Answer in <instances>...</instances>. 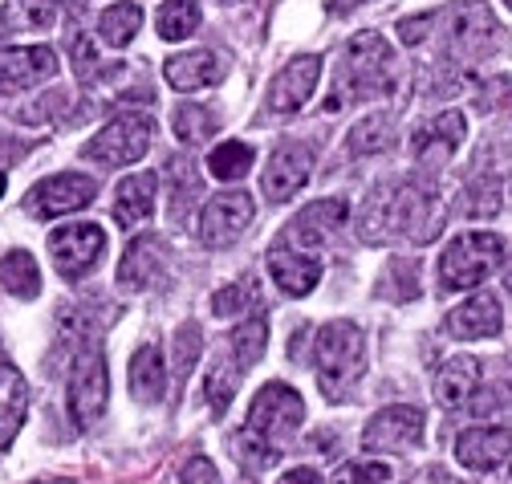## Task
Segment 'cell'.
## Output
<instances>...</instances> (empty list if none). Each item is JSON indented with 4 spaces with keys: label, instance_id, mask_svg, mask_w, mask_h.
Returning <instances> with one entry per match:
<instances>
[{
    "label": "cell",
    "instance_id": "obj_1",
    "mask_svg": "<svg viewBox=\"0 0 512 484\" xmlns=\"http://www.w3.org/2000/svg\"><path fill=\"white\" fill-rule=\"evenodd\" d=\"M395 232H407L411 240H431L439 232V200L423 184H399V188H378L362 216H358V236L366 240H387Z\"/></svg>",
    "mask_w": 512,
    "mask_h": 484
},
{
    "label": "cell",
    "instance_id": "obj_2",
    "mask_svg": "<svg viewBox=\"0 0 512 484\" xmlns=\"http://www.w3.org/2000/svg\"><path fill=\"white\" fill-rule=\"evenodd\" d=\"M301 419H305L301 395L285 383H265L261 391H256L252 407H248V428L240 436V448L252 452V464L269 468L281 456V448L297 436Z\"/></svg>",
    "mask_w": 512,
    "mask_h": 484
},
{
    "label": "cell",
    "instance_id": "obj_3",
    "mask_svg": "<svg viewBox=\"0 0 512 484\" xmlns=\"http://www.w3.org/2000/svg\"><path fill=\"white\" fill-rule=\"evenodd\" d=\"M395 90V53L378 33L350 37L342 53V70L334 78V90L326 94V114H338L354 98H382Z\"/></svg>",
    "mask_w": 512,
    "mask_h": 484
},
{
    "label": "cell",
    "instance_id": "obj_4",
    "mask_svg": "<svg viewBox=\"0 0 512 484\" xmlns=\"http://www.w3.org/2000/svg\"><path fill=\"white\" fill-rule=\"evenodd\" d=\"M313 367H317V387L330 403H346L366 371V338L354 322H330L317 330L313 346Z\"/></svg>",
    "mask_w": 512,
    "mask_h": 484
},
{
    "label": "cell",
    "instance_id": "obj_5",
    "mask_svg": "<svg viewBox=\"0 0 512 484\" xmlns=\"http://www.w3.org/2000/svg\"><path fill=\"white\" fill-rule=\"evenodd\" d=\"M504 257V240L496 232H464L439 257V277L447 289H476L492 277Z\"/></svg>",
    "mask_w": 512,
    "mask_h": 484
},
{
    "label": "cell",
    "instance_id": "obj_6",
    "mask_svg": "<svg viewBox=\"0 0 512 484\" xmlns=\"http://www.w3.org/2000/svg\"><path fill=\"white\" fill-rule=\"evenodd\" d=\"M66 403H70V415L82 432H90L94 423L102 419L106 411V399H110V375H106V358L98 346H86L74 354V367H70V383H66Z\"/></svg>",
    "mask_w": 512,
    "mask_h": 484
},
{
    "label": "cell",
    "instance_id": "obj_7",
    "mask_svg": "<svg viewBox=\"0 0 512 484\" xmlns=\"http://www.w3.org/2000/svg\"><path fill=\"white\" fill-rule=\"evenodd\" d=\"M151 135H155L151 118H143V114H118L82 147V155L98 159L106 167H126V163H139L151 151Z\"/></svg>",
    "mask_w": 512,
    "mask_h": 484
},
{
    "label": "cell",
    "instance_id": "obj_8",
    "mask_svg": "<svg viewBox=\"0 0 512 484\" xmlns=\"http://www.w3.org/2000/svg\"><path fill=\"white\" fill-rule=\"evenodd\" d=\"M106 253V236L98 224H66L49 236V257L66 281H82Z\"/></svg>",
    "mask_w": 512,
    "mask_h": 484
},
{
    "label": "cell",
    "instance_id": "obj_9",
    "mask_svg": "<svg viewBox=\"0 0 512 484\" xmlns=\"http://www.w3.org/2000/svg\"><path fill=\"white\" fill-rule=\"evenodd\" d=\"M98 196V184L90 175H78V171H66V175H49L29 192V212L37 220H53V216H70V212H82L86 204H94Z\"/></svg>",
    "mask_w": 512,
    "mask_h": 484
},
{
    "label": "cell",
    "instance_id": "obj_10",
    "mask_svg": "<svg viewBox=\"0 0 512 484\" xmlns=\"http://www.w3.org/2000/svg\"><path fill=\"white\" fill-rule=\"evenodd\" d=\"M252 212H256V204L244 192H220V196H212L204 204V212H200V232H196L200 245H208V249L232 245V240L252 224Z\"/></svg>",
    "mask_w": 512,
    "mask_h": 484
},
{
    "label": "cell",
    "instance_id": "obj_11",
    "mask_svg": "<svg viewBox=\"0 0 512 484\" xmlns=\"http://www.w3.org/2000/svg\"><path fill=\"white\" fill-rule=\"evenodd\" d=\"M419 440H423V411L419 407H387V411H378L362 432L366 452H407Z\"/></svg>",
    "mask_w": 512,
    "mask_h": 484
},
{
    "label": "cell",
    "instance_id": "obj_12",
    "mask_svg": "<svg viewBox=\"0 0 512 484\" xmlns=\"http://www.w3.org/2000/svg\"><path fill=\"white\" fill-rule=\"evenodd\" d=\"M57 74V53L49 45H25V49H0V98L17 90H29L37 82H49Z\"/></svg>",
    "mask_w": 512,
    "mask_h": 484
},
{
    "label": "cell",
    "instance_id": "obj_13",
    "mask_svg": "<svg viewBox=\"0 0 512 484\" xmlns=\"http://www.w3.org/2000/svg\"><path fill=\"white\" fill-rule=\"evenodd\" d=\"M309 167H313L309 147H301V143H281V147L269 155V167H265V175H261L265 200L285 204L289 196H297V192L309 184Z\"/></svg>",
    "mask_w": 512,
    "mask_h": 484
},
{
    "label": "cell",
    "instance_id": "obj_14",
    "mask_svg": "<svg viewBox=\"0 0 512 484\" xmlns=\"http://www.w3.org/2000/svg\"><path fill=\"white\" fill-rule=\"evenodd\" d=\"M346 200L342 196H330V200H313L309 208L297 212V220H289L285 228V240L293 249H317V245H326L330 232H338L346 224Z\"/></svg>",
    "mask_w": 512,
    "mask_h": 484
},
{
    "label": "cell",
    "instance_id": "obj_15",
    "mask_svg": "<svg viewBox=\"0 0 512 484\" xmlns=\"http://www.w3.org/2000/svg\"><path fill=\"white\" fill-rule=\"evenodd\" d=\"M464 131H468V118L460 114V110H443L435 123H427L419 135H415V143H411V151H415V159H419V167L427 171H439L447 159H452L456 151H460V143H464Z\"/></svg>",
    "mask_w": 512,
    "mask_h": 484
},
{
    "label": "cell",
    "instance_id": "obj_16",
    "mask_svg": "<svg viewBox=\"0 0 512 484\" xmlns=\"http://www.w3.org/2000/svg\"><path fill=\"white\" fill-rule=\"evenodd\" d=\"M167 269V240L155 236V232H143L135 236L131 245L122 253V265H118V285L122 289H151Z\"/></svg>",
    "mask_w": 512,
    "mask_h": 484
},
{
    "label": "cell",
    "instance_id": "obj_17",
    "mask_svg": "<svg viewBox=\"0 0 512 484\" xmlns=\"http://www.w3.org/2000/svg\"><path fill=\"white\" fill-rule=\"evenodd\" d=\"M317 78H322V57L305 53V57H297V62H289V66L273 78V86H269V110H277V114L301 110V106L309 102Z\"/></svg>",
    "mask_w": 512,
    "mask_h": 484
},
{
    "label": "cell",
    "instance_id": "obj_18",
    "mask_svg": "<svg viewBox=\"0 0 512 484\" xmlns=\"http://www.w3.org/2000/svg\"><path fill=\"white\" fill-rule=\"evenodd\" d=\"M512 456V432L508 428H468L456 440V460L472 472H496Z\"/></svg>",
    "mask_w": 512,
    "mask_h": 484
},
{
    "label": "cell",
    "instance_id": "obj_19",
    "mask_svg": "<svg viewBox=\"0 0 512 484\" xmlns=\"http://www.w3.org/2000/svg\"><path fill=\"white\" fill-rule=\"evenodd\" d=\"M500 37V25L496 17L480 5V0H468V5L456 13V25H452V45L460 57H468V62H476V57H488L492 45Z\"/></svg>",
    "mask_w": 512,
    "mask_h": 484
},
{
    "label": "cell",
    "instance_id": "obj_20",
    "mask_svg": "<svg viewBox=\"0 0 512 484\" xmlns=\"http://www.w3.org/2000/svg\"><path fill=\"white\" fill-rule=\"evenodd\" d=\"M159 192V175L155 171H139V175H126L122 184H118V192H114V220L122 224V228H139V224H147L151 220V212H155V196Z\"/></svg>",
    "mask_w": 512,
    "mask_h": 484
},
{
    "label": "cell",
    "instance_id": "obj_21",
    "mask_svg": "<svg viewBox=\"0 0 512 484\" xmlns=\"http://www.w3.org/2000/svg\"><path fill=\"white\" fill-rule=\"evenodd\" d=\"M25 411H29V383L9 358H0V452L17 440Z\"/></svg>",
    "mask_w": 512,
    "mask_h": 484
},
{
    "label": "cell",
    "instance_id": "obj_22",
    "mask_svg": "<svg viewBox=\"0 0 512 484\" xmlns=\"http://www.w3.org/2000/svg\"><path fill=\"white\" fill-rule=\"evenodd\" d=\"M269 273L289 297H305V293H313L317 281H322V265L293 245H277L269 253Z\"/></svg>",
    "mask_w": 512,
    "mask_h": 484
},
{
    "label": "cell",
    "instance_id": "obj_23",
    "mask_svg": "<svg viewBox=\"0 0 512 484\" xmlns=\"http://www.w3.org/2000/svg\"><path fill=\"white\" fill-rule=\"evenodd\" d=\"M476 391H480V358L456 354V358H447L443 367H439V375H435V399H439V407H464Z\"/></svg>",
    "mask_w": 512,
    "mask_h": 484
},
{
    "label": "cell",
    "instance_id": "obj_24",
    "mask_svg": "<svg viewBox=\"0 0 512 484\" xmlns=\"http://www.w3.org/2000/svg\"><path fill=\"white\" fill-rule=\"evenodd\" d=\"M167 208H171V224H183L191 216V208H200L204 200V179L196 171V163L175 155L167 159Z\"/></svg>",
    "mask_w": 512,
    "mask_h": 484
},
{
    "label": "cell",
    "instance_id": "obj_25",
    "mask_svg": "<svg viewBox=\"0 0 512 484\" xmlns=\"http://www.w3.org/2000/svg\"><path fill=\"white\" fill-rule=\"evenodd\" d=\"M163 74H167V86L171 90H204V86H216L224 78L216 53H208V49H191V53L167 57Z\"/></svg>",
    "mask_w": 512,
    "mask_h": 484
},
{
    "label": "cell",
    "instance_id": "obj_26",
    "mask_svg": "<svg viewBox=\"0 0 512 484\" xmlns=\"http://www.w3.org/2000/svg\"><path fill=\"white\" fill-rule=\"evenodd\" d=\"M500 322H504V314H500V301L496 297H468L460 310L447 314V334L464 338V342L492 338V334H500Z\"/></svg>",
    "mask_w": 512,
    "mask_h": 484
},
{
    "label": "cell",
    "instance_id": "obj_27",
    "mask_svg": "<svg viewBox=\"0 0 512 484\" xmlns=\"http://www.w3.org/2000/svg\"><path fill=\"white\" fill-rule=\"evenodd\" d=\"M163 391H167V362H163V350L147 342L131 358V395L139 403H159Z\"/></svg>",
    "mask_w": 512,
    "mask_h": 484
},
{
    "label": "cell",
    "instance_id": "obj_28",
    "mask_svg": "<svg viewBox=\"0 0 512 484\" xmlns=\"http://www.w3.org/2000/svg\"><path fill=\"white\" fill-rule=\"evenodd\" d=\"M240 375H244V367L232 358V350H224V354L212 362V371H208V379H204V395H208V407H212L216 415L228 411V403H232V395H236V387H240Z\"/></svg>",
    "mask_w": 512,
    "mask_h": 484
},
{
    "label": "cell",
    "instance_id": "obj_29",
    "mask_svg": "<svg viewBox=\"0 0 512 484\" xmlns=\"http://www.w3.org/2000/svg\"><path fill=\"white\" fill-rule=\"evenodd\" d=\"M265 346H269V318H265V314H252L240 330H232V342H228L232 358L240 362L244 371L256 367V362L265 358Z\"/></svg>",
    "mask_w": 512,
    "mask_h": 484
},
{
    "label": "cell",
    "instance_id": "obj_30",
    "mask_svg": "<svg viewBox=\"0 0 512 484\" xmlns=\"http://www.w3.org/2000/svg\"><path fill=\"white\" fill-rule=\"evenodd\" d=\"M0 285H5L13 297H37V289H41L37 261L25 249L5 253V257H0Z\"/></svg>",
    "mask_w": 512,
    "mask_h": 484
},
{
    "label": "cell",
    "instance_id": "obj_31",
    "mask_svg": "<svg viewBox=\"0 0 512 484\" xmlns=\"http://www.w3.org/2000/svg\"><path fill=\"white\" fill-rule=\"evenodd\" d=\"M143 25V9L139 5H110L98 21V37L110 45V49H122V45H131L135 33Z\"/></svg>",
    "mask_w": 512,
    "mask_h": 484
},
{
    "label": "cell",
    "instance_id": "obj_32",
    "mask_svg": "<svg viewBox=\"0 0 512 484\" xmlns=\"http://www.w3.org/2000/svg\"><path fill=\"white\" fill-rule=\"evenodd\" d=\"M395 143V123L387 114H366L362 123H354L350 131V151L354 155H378Z\"/></svg>",
    "mask_w": 512,
    "mask_h": 484
},
{
    "label": "cell",
    "instance_id": "obj_33",
    "mask_svg": "<svg viewBox=\"0 0 512 484\" xmlns=\"http://www.w3.org/2000/svg\"><path fill=\"white\" fill-rule=\"evenodd\" d=\"M159 37L163 41H183L200 29V5L196 0H167V5H159Z\"/></svg>",
    "mask_w": 512,
    "mask_h": 484
},
{
    "label": "cell",
    "instance_id": "obj_34",
    "mask_svg": "<svg viewBox=\"0 0 512 484\" xmlns=\"http://www.w3.org/2000/svg\"><path fill=\"white\" fill-rule=\"evenodd\" d=\"M200 362V330L196 322H183L171 338V371H175V387H183L191 379V371H196Z\"/></svg>",
    "mask_w": 512,
    "mask_h": 484
},
{
    "label": "cell",
    "instance_id": "obj_35",
    "mask_svg": "<svg viewBox=\"0 0 512 484\" xmlns=\"http://www.w3.org/2000/svg\"><path fill=\"white\" fill-rule=\"evenodd\" d=\"M216 135V114L208 106H179L175 110V139L196 147V143H208Z\"/></svg>",
    "mask_w": 512,
    "mask_h": 484
},
{
    "label": "cell",
    "instance_id": "obj_36",
    "mask_svg": "<svg viewBox=\"0 0 512 484\" xmlns=\"http://www.w3.org/2000/svg\"><path fill=\"white\" fill-rule=\"evenodd\" d=\"M208 167L216 179L232 184V179H244L248 167H252V147L248 143H220L212 155H208Z\"/></svg>",
    "mask_w": 512,
    "mask_h": 484
},
{
    "label": "cell",
    "instance_id": "obj_37",
    "mask_svg": "<svg viewBox=\"0 0 512 484\" xmlns=\"http://www.w3.org/2000/svg\"><path fill=\"white\" fill-rule=\"evenodd\" d=\"M460 200H464L460 204L464 216H496V208H500V184H496V175H476L472 184L464 188Z\"/></svg>",
    "mask_w": 512,
    "mask_h": 484
},
{
    "label": "cell",
    "instance_id": "obj_38",
    "mask_svg": "<svg viewBox=\"0 0 512 484\" xmlns=\"http://www.w3.org/2000/svg\"><path fill=\"white\" fill-rule=\"evenodd\" d=\"M468 407H472V415H480V419H508V415H512V383H492V387L476 391V395L468 399Z\"/></svg>",
    "mask_w": 512,
    "mask_h": 484
},
{
    "label": "cell",
    "instance_id": "obj_39",
    "mask_svg": "<svg viewBox=\"0 0 512 484\" xmlns=\"http://www.w3.org/2000/svg\"><path fill=\"white\" fill-rule=\"evenodd\" d=\"M252 306H256V285H252V281L224 285V289H216V297H212V310H216L220 318H240V314L252 310Z\"/></svg>",
    "mask_w": 512,
    "mask_h": 484
},
{
    "label": "cell",
    "instance_id": "obj_40",
    "mask_svg": "<svg viewBox=\"0 0 512 484\" xmlns=\"http://www.w3.org/2000/svg\"><path fill=\"white\" fill-rule=\"evenodd\" d=\"M382 480H391L387 464H358V460L342 464L334 476V484H382Z\"/></svg>",
    "mask_w": 512,
    "mask_h": 484
},
{
    "label": "cell",
    "instance_id": "obj_41",
    "mask_svg": "<svg viewBox=\"0 0 512 484\" xmlns=\"http://www.w3.org/2000/svg\"><path fill=\"white\" fill-rule=\"evenodd\" d=\"M179 484H220V472L208 456H191L179 472Z\"/></svg>",
    "mask_w": 512,
    "mask_h": 484
},
{
    "label": "cell",
    "instance_id": "obj_42",
    "mask_svg": "<svg viewBox=\"0 0 512 484\" xmlns=\"http://www.w3.org/2000/svg\"><path fill=\"white\" fill-rule=\"evenodd\" d=\"M427 29H431V17L423 13V17H411V21H399V37L407 41V45H419L423 37H427Z\"/></svg>",
    "mask_w": 512,
    "mask_h": 484
},
{
    "label": "cell",
    "instance_id": "obj_43",
    "mask_svg": "<svg viewBox=\"0 0 512 484\" xmlns=\"http://www.w3.org/2000/svg\"><path fill=\"white\" fill-rule=\"evenodd\" d=\"M281 484H322V476H317L313 468H293L281 476Z\"/></svg>",
    "mask_w": 512,
    "mask_h": 484
},
{
    "label": "cell",
    "instance_id": "obj_44",
    "mask_svg": "<svg viewBox=\"0 0 512 484\" xmlns=\"http://www.w3.org/2000/svg\"><path fill=\"white\" fill-rule=\"evenodd\" d=\"M358 5H370V0H334V13H338V17H346V13H354Z\"/></svg>",
    "mask_w": 512,
    "mask_h": 484
},
{
    "label": "cell",
    "instance_id": "obj_45",
    "mask_svg": "<svg viewBox=\"0 0 512 484\" xmlns=\"http://www.w3.org/2000/svg\"><path fill=\"white\" fill-rule=\"evenodd\" d=\"M496 484H512V456H508L504 468H496Z\"/></svg>",
    "mask_w": 512,
    "mask_h": 484
},
{
    "label": "cell",
    "instance_id": "obj_46",
    "mask_svg": "<svg viewBox=\"0 0 512 484\" xmlns=\"http://www.w3.org/2000/svg\"><path fill=\"white\" fill-rule=\"evenodd\" d=\"M504 285H508V293H512V265L504 269Z\"/></svg>",
    "mask_w": 512,
    "mask_h": 484
},
{
    "label": "cell",
    "instance_id": "obj_47",
    "mask_svg": "<svg viewBox=\"0 0 512 484\" xmlns=\"http://www.w3.org/2000/svg\"><path fill=\"white\" fill-rule=\"evenodd\" d=\"M0 196H5V171H0Z\"/></svg>",
    "mask_w": 512,
    "mask_h": 484
},
{
    "label": "cell",
    "instance_id": "obj_48",
    "mask_svg": "<svg viewBox=\"0 0 512 484\" xmlns=\"http://www.w3.org/2000/svg\"><path fill=\"white\" fill-rule=\"evenodd\" d=\"M57 5H78V0H57Z\"/></svg>",
    "mask_w": 512,
    "mask_h": 484
},
{
    "label": "cell",
    "instance_id": "obj_49",
    "mask_svg": "<svg viewBox=\"0 0 512 484\" xmlns=\"http://www.w3.org/2000/svg\"><path fill=\"white\" fill-rule=\"evenodd\" d=\"M224 5H240V0H224Z\"/></svg>",
    "mask_w": 512,
    "mask_h": 484
},
{
    "label": "cell",
    "instance_id": "obj_50",
    "mask_svg": "<svg viewBox=\"0 0 512 484\" xmlns=\"http://www.w3.org/2000/svg\"><path fill=\"white\" fill-rule=\"evenodd\" d=\"M504 5H508V9H512V0H504Z\"/></svg>",
    "mask_w": 512,
    "mask_h": 484
},
{
    "label": "cell",
    "instance_id": "obj_51",
    "mask_svg": "<svg viewBox=\"0 0 512 484\" xmlns=\"http://www.w3.org/2000/svg\"><path fill=\"white\" fill-rule=\"evenodd\" d=\"M0 358H5V354H0Z\"/></svg>",
    "mask_w": 512,
    "mask_h": 484
}]
</instances>
